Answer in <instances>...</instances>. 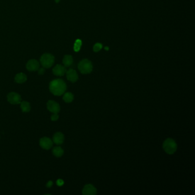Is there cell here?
I'll return each instance as SVG.
<instances>
[{
	"label": "cell",
	"mask_w": 195,
	"mask_h": 195,
	"mask_svg": "<svg viewBox=\"0 0 195 195\" xmlns=\"http://www.w3.org/2000/svg\"><path fill=\"white\" fill-rule=\"evenodd\" d=\"M66 72L65 66L60 64H57L53 69V74L57 76H63Z\"/></svg>",
	"instance_id": "cell-10"
},
{
	"label": "cell",
	"mask_w": 195,
	"mask_h": 195,
	"mask_svg": "<svg viewBox=\"0 0 195 195\" xmlns=\"http://www.w3.org/2000/svg\"><path fill=\"white\" fill-rule=\"evenodd\" d=\"M26 69L30 72H35L38 70L40 68V63L35 59H31L26 64Z\"/></svg>",
	"instance_id": "cell-6"
},
{
	"label": "cell",
	"mask_w": 195,
	"mask_h": 195,
	"mask_svg": "<svg viewBox=\"0 0 195 195\" xmlns=\"http://www.w3.org/2000/svg\"><path fill=\"white\" fill-rule=\"evenodd\" d=\"M74 99V96L70 92H67L64 94L63 96V100L66 102V103H70L72 102Z\"/></svg>",
	"instance_id": "cell-17"
},
{
	"label": "cell",
	"mask_w": 195,
	"mask_h": 195,
	"mask_svg": "<svg viewBox=\"0 0 195 195\" xmlns=\"http://www.w3.org/2000/svg\"><path fill=\"white\" fill-rule=\"evenodd\" d=\"M52 152L53 155L55 156L56 157H61L64 154V150L61 147L56 146L53 149Z\"/></svg>",
	"instance_id": "cell-16"
},
{
	"label": "cell",
	"mask_w": 195,
	"mask_h": 195,
	"mask_svg": "<svg viewBox=\"0 0 195 195\" xmlns=\"http://www.w3.org/2000/svg\"><path fill=\"white\" fill-rule=\"evenodd\" d=\"M81 45V41L80 40H77L75 41V44L74 45V50H75V52H78L80 50Z\"/></svg>",
	"instance_id": "cell-18"
},
{
	"label": "cell",
	"mask_w": 195,
	"mask_h": 195,
	"mask_svg": "<svg viewBox=\"0 0 195 195\" xmlns=\"http://www.w3.org/2000/svg\"><path fill=\"white\" fill-rule=\"evenodd\" d=\"M53 184V182H52V181H49V182H48V183L46 184V187H48V188H50V187H52Z\"/></svg>",
	"instance_id": "cell-23"
},
{
	"label": "cell",
	"mask_w": 195,
	"mask_h": 195,
	"mask_svg": "<svg viewBox=\"0 0 195 195\" xmlns=\"http://www.w3.org/2000/svg\"><path fill=\"white\" fill-rule=\"evenodd\" d=\"M40 63L44 68H50L55 63V57L50 53H45L40 58Z\"/></svg>",
	"instance_id": "cell-4"
},
{
	"label": "cell",
	"mask_w": 195,
	"mask_h": 195,
	"mask_svg": "<svg viewBox=\"0 0 195 195\" xmlns=\"http://www.w3.org/2000/svg\"><path fill=\"white\" fill-rule=\"evenodd\" d=\"M51 120L53 121H57V120L58 119V113H54L50 117Z\"/></svg>",
	"instance_id": "cell-20"
},
{
	"label": "cell",
	"mask_w": 195,
	"mask_h": 195,
	"mask_svg": "<svg viewBox=\"0 0 195 195\" xmlns=\"http://www.w3.org/2000/svg\"><path fill=\"white\" fill-rule=\"evenodd\" d=\"M45 72V70L44 68H39V69H38V73L40 75H44Z\"/></svg>",
	"instance_id": "cell-21"
},
{
	"label": "cell",
	"mask_w": 195,
	"mask_h": 195,
	"mask_svg": "<svg viewBox=\"0 0 195 195\" xmlns=\"http://www.w3.org/2000/svg\"><path fill=\"white\" fill-rule=\"evenodd\" d=\"M78 69L82 74H89L93 70L92 63L88 59H83L78 63Z\"/></svg>",
	"instance_id": "cell-2"
},
{
	"label": "cell",
	"mask_w": 195,
	"mask_h": 195,
	"mask_svg": "<svg viewBox=\"0 0 195 195\" xmlns=\"http://www.w3.org/2000/svg\"><path fill=\"white\" fill-rule=\"evenodd\" d=\"M14 80L18 84H22L27 80V77L23 73H19L15 76Z\"/></svg>",
	"instance_id": "cell-14"
},
{
	"label": "cell",
	"mask_w": 195,
	"mask_h": 195,
	"mask_svg": "<svg viewBox=\"0 0 195 195\" xmlns=\"http://www.w3.org/2000/svg\"><path fill=\"white\" fill-rule=\"evenodd\" d=\"M7 100L10 104L16 105L21 103V96L17 93L10 92L7 96Z\"/></svg>",
	"instance_id": "cell-5"
},
{
	"label": "cell",
	"mask_w": 195,
	"mask_h": 195,
	"mask_svg": "<svg viewBox=\"0 0 195 195\" xmlns=\"http://www.w3.org/2000/svg\"><path fill=\"white\" fill-rule=\"evenodd\" d=\"M47 108L52 113H58L60 111V105L55 101H49L47 102Z\"/></svg>",
	"instance_id": "cell-7"
},
{
	"label": "cell",
	"mask_w": 195,
	"mask_h": 195,
	"mask_svg": "<svg viewBox=\"0 0 195 195\" xmlns=\"http://www.w3.org/2000/svg\"><path fill=\"white\" fill-rule=\"evenodd\" d=\"M105 49H107V50H108V49H109V48H107V47H106V48H105Z\"/></svg>",
	"instance_id": "cell-25"
},
{
	"label": "cell",
	"mask_w": 195,
	"mask_h": 195,
	"mask_svg": "<svg viewBox=\"0 0 195 195\" xmlns=\"http://www.w3.org/2000/svg\"><path fill=\"white\" fill-rule=\"evenodd\" d=\"M97 194V189L92 184L85 185L82 189V194L84 195H95Z\"/></svg>",
	"instance_id": "cell-11"
},
{
	"label": "cell",
	"mask_w": 195,
	"mask_h": 195,
	"mask_svg": "<svg viewBox=\"0 0 195 195\" xmlns=\"http://www.w3.org/2000/svg\"><path fill=\"white\" fill-rule=\"evenodd\" d=\"M73 63V57L71 55H65L64 57L63 60V63L64 66L65 67H69L72 65Z\"/></svg>",
	"instance_id": "cell-13"
},
{
	"label": "cell",
	"mask_w": 195,
	"mask_h": 195,
	"mask_svg": "<svg viewBox=\"0 0 195 195\" xmlns=\"http://www.w3.org/2000/svg\"><path fill=\"white\" fill-rule=\"evenodd\" d=\"M163 147L164 150L169 155H172L177 150V145L175 141L173 139L168 138H167L164 141Z\"/></svg>",
	"instance_id": "cell-3"
},
{
	"label": "cell",
	"mask_w": 195,
	"mask_h": 195,
	"mask_svg": "<svg viewBox=\"0 0 195 195\" xmlns=\"http://www.w3.org/2000/svg\"><path fill=\"white\" fill-rule=\"evenodd\" d=\"M102 45L100 43H96L93 46V51L94 52H98L102 49Z\"/></svg>",
	"instance_id": "cell-19"
},
{
	"label": "cell",
	"mask_w": 195,
	"mask_h": 195,
	"mask_svg": "<svg viewBox=\"0 0 195 195\" xmlns=\"http://www.w3.org/2000/svg\"><path fill=\"white\" fill-rule=\"evenodd\" d=\"M53 141L56 144H62L64 141V135L61 132H57L53 137Z\"/></svg>",
	"instance_id": "cell-12"
},
{
	"label": "cell",
	"mask_w": 195,
	"mask_h": 195,
	"mask_svg": "<svg viewBox=\"0 0 195 195\" xmlns=\"http://www.w3.org/2000/svg\"><path fill=\"white\" fill-rule=\"evenodd\" d=\"M21 109L22 111L24 113L29 112L31 111V107L30 104L27 101H22L21 102Z\"/></svg>",
	"instance_id": "cell-15"
},
{
	"label": "cell",
	"mask_w": 195,
	"mask_h": 195,
	"mask_svg": "<svg viewBox=\"0 0 195 195\" xmlns=\"http://www.w3.org/2000/svg\"><path fill=\"white\" fill-rule=\"evenodd\" d=\"M66 89V83L61 79H55L50 82L49 90L50 92L55 96H61L65 93Z\"/></svg>",
	"instance_id": "cell-1"
},
{
	"label": "cell",
	"mask_w": 195,
	"mask_h": 195,
	"mask_svg": "<svg viewBox=\"0 0 195 195\" xmlns=\"http://www.w3.org/2000/svg\"><path fill=\"white\" fill-rule=\"evenodd\" d=\"M40 145L44 149L49 150L53 146V142L50 138L46 137H44L40 139Z\"/></svg>",
	"instance_id": "cell-8"
},
{
	"label": "cell",
	"mask_w": 195,
	"mask_h": 195,
	"mask_svg": "<svg viewBox=\"0 0 195 195\" xmlns=\"http://www.w3.org/2000/svg\"><path fill=\"white\" fill-rule=\"evenodd\" d=\"M66 78L69 81L73 83L75 82L78 79V75L75 70L73 69H70L66 71Z\"/></svg>",
	"instance_id": "cell-9"
},
{
	"label": "cell",
	"mask_w": 195,
	"mask_h": 195,
	"mask_svg": "<svg viewBox=\"0 0 195 195\" xmlns=\"http://www.w3.org/2000/svg\"><path fill=\"white\" fill-rule=\"evenodd\" d=\"M64 181L62 179H58V180H57V185L58 186H59V187L62 186L64 184Z\"/></svg>",
	"instance_id": "cell-22"
},
{
	"label": "cell",
	"mask_w": 195,
	"mask_h": 195,
	"mask_svg": "<svg viewBox=\"0 0 195 195\" xmlns=\"http://www.w3.org/2000/svg\"><path fill=\"white\" fill-rule=\"evenodd\" d=\"M60 1V0H55V2H56V3H58V2H59Z\"/></svg>",
	"instance_id": "cell-24"
}]
</instances>
